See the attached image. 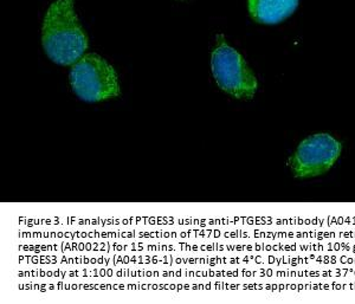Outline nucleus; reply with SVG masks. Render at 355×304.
Returning <instances> with one entry per match:
<instances>
[{
  "mask_svg": "<svg viewBox=\"0 0 355 304\" xmlns=\"http://www.w3.org/2000/svg\"><path fill=\"white\" fill-rule=\"evenodd\" d=\"M75 0H55L45 15L42 45L49 58L58 65L76 63L88 49V37L73 10Z\"/></svg>",
  "mask_w": 355,
  "mask_h": 304,
  "instance_id": "obj_1",
  "label": "nucleus"
},
{
  "mask_svg": "<svg viewBox=\"0 0 355 304\" xmlns=\"http://www.w3.org/2000/svg\"><path fill=\"white\" fill-rule=\"evenodd\" d=\"M70 84L77 98L89 103L107 101L121 93L116 71L97 53H87L73 64Z\"/></svg>",
  "mask_w": 355,
  "mask_h": 304,
  "instance_id": "obj_2",
  "label": "nucleus"
},
{
  "mask_svg": "<svg viewBox=\"0 0 355 304\" xmlns=\"http://www.w3.org/2000/svg\"><path fill=\"white\" fill-rule=\"evenodd\" d=\"M211 70L219 88L239 100H250L259 88V82L242 55L226 43L224 36H217L211 55Z\"/></svg>",
  "mask_w": 355,
  "mask_h": 304,
  "instance_id": "obj_3",
  "label": "nucleus"
},
{
  "mask_svg": "<svg viewBox=\"0 0 355 304\" xmlns=\"http://www.w3.org/2000/svg\"><path fill=\"white\" fill-rule=\"evenodd\" d=\"M343 153V143L327 133H318L300 142L288 159V167L295 179L318 178L333 168Z\"/></svg>",
  "mask_w": 355,
  "mask_h": 304,
  "instance_id": "obj_4",
  "label": "nucleus"
},
{
  "mask_svg": "<svg viewBox=\"0 0 355 304\" xmlns=\"http://www.w3.org/2000/svg\"><path fill=\"white\" fill-rule=\"evenodd\" d=\"M299 0H249V12L262 24H279L291 16Z\"/></svg>",
  "mask_w": 355,
  "mask_h": 304,
  "instance_id": "obj_5",
  "label": "nucleus"
},
{
  "mask_svg": "<svg viewBox=\"0 0 355 304\" xmlns=\"http://www.w3.org/2000/svg\"><path fill=\"white\" fill-rule=\"evenodd\" d=\"M180 1H184V0H180Z\"/></svg>",
  "mask_w": 355,
  "mask_h": 304,
  "instance_id": "obj_6",
  "label": "nucleus"
}]
</instances>
